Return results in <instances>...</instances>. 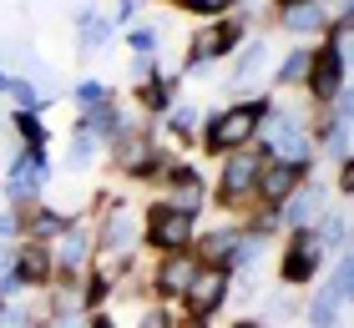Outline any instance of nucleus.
<instances>
[{
    "instance_id": "1",
    "label": "nucleus",
    "mask_w": 354,
    "mask_h": 328,
    "mask_svg": "<svg viewBox=\"0 0 354 328\" xmlns=\"http://www.w3.org/2000/svg\"><path fill=\"white\" fill-rule=\"evenodd\" d=\"M344 51H349V21L334 26V46L314 56V96L319 102H334L344 91Z\"/></svg>"
},
{
    "instance_id": "2",
    "label": "nucleus",
    "mask_w": 354,
    "mask_h": 328,
    "mask_svg": "<svg viewBox=\"0 0 354 328\" xmlns=\"http://www.w3.org/2000/svg\"><path fill=\"white\" fill-rule=\"evenodd\" d=\"M253 131H259V106H233V111H223V117L213 122L207 142L223 146V152H233V146H243Z\"/></svg>"
},
{
    "instance_id": "3",
    "label": "nucleus",
    "mask_w": 354,
    "mask_h": 328,
    "mask_svg": "<svg viewBox=\"0 0 354 328\" xmlns=\"http://www.w3.org/2000/svg\"><path fill=\"white\" fill-rule=\"evenodd\" d=\"M147 233H152V242H157V248L177 253V248H183V242L192 238V212H177V207H152Z\"/></svg>"
},
{
    "instance_id": "4",
    "label": "nucleus",
    "mask_w": 354,
    "mask_h": 328,
    "mask_svg": "<svg viewBox=\"0 0 354 328\" xmlns=\"http://www.w3.org/2000/svg\"><path fill=\"white\" fill-rule=\"evenodd\" d=\"M319 262H324V238L319 233H299L294 248H288V258H283V278L288 283H304V278H314Z\"/></svg>"
},
{
    "instance_id": "5",
    "label": "nucleus",
    "mask_w": 354,
    "mask_h": 328,
    "mask_svg": "<svg viewBox=\"0 0 354 328\" xmlns=\"http://www.w3.org/2000/svg\"><path fill=\"white\" fill-rule=\"evenodd\" d=\"M259 172H263L259 152H233V157H228V167H223V197H228V202H238L243 192H253Z\"/></svg>"
},
{
    "instance_id": "6",
    "label": "nucleus",
    "mask_w": 354,
    "mask_h": 328,
    "mask_svg": "<svg viewBox=\"0 0 354 328\" xmlns=\"http://www.w3.org/2000/svg\"><path fill=\"white\" fill-rule=\"evenodd\" d=\"M263 137H268V146H273V157H279V162H304V152H309L294 117H273L263 126Z\"/></svg>"
},
{
    "instance_id": "7",
    "label": "nucleus",
    "mask_w": 354,
    "mask_h": 328,
    "mask_svg": "<svg viewBox=\"0 0 354 328\" xmlns=\"http://www.w3.org/2000/svg\"><path fill=\"white\" fill-rule=\"evenodd\" d=\"M223 293H228V273L223 268H207V273H198L192 278V288H187V303H192V313H213V308L223 303Z\"/></svg>"
},
{
    "instance_id": "8",
    "label": "nucleus",
    "mask_w": 354,
    "mask_h": 328,
    "mask_svg": "<svg viewBox=\"0 0 354 328\" xmlns=\"http://www.w3.org/2000/svg\"><path fill=\"white\" fill-rule=\"evenodd\" d=\"M299 177H304V162H279V167H263L253 187H263L268 202H279V197H288V192L299 187Z\"/></svg>"
},
{
    "instance_id": "9",
    "label": "nucleus",
    "mask_w": 354,
    "mask_h": 328,
    "mask_svg": "<svg viewBox=\"0 0 354 328\" xmlns=\"http://www.w3.org/2000/svg\"><path fill=\"white\" fill-rule=\"evenodd\" d=\"M192 278H198V258H192V253H172L162 262V273H157V288H162V293H187Z\"/></svg>"
},
{
    "instance_id": "10",
    "label": "nucleus",
    "mask_w": 354,
    "mask_h": 328,
    "mask_svg": "<svg viewBox=\"0 0 354 328\" xmlns=\"http://www.w3.org/2000/svg\"><path fill=\"white\" fill-rule=\"evenodd\" d=\"M102 238H106V253H122V258H127V253H132V242H137V218H132L127 207H117V212L106 218Z\"/></svg>"
},
{
    "instance_id": "11",
    "label": "nucleus",
    "mask_w": 354,
    "mask_h": 328,
    "mask_svg": "<svg viewBox=\"0 0 354 328\" xmlns=\"http://www.w3.org/2000/svg\"><path fill=\"white\" fill-rule=\"evenodd\" d=\"M319 212H324V192H319V187H304V192H294V197L283 202L279 218H283V222H294V227H309Z\"/></svg>"
},
{
    "instance_id": "12",
    "label": "nucleus",
    "mask_w": 354,
    "mask_h": 328,
    "mask_svg": "<svg viewBox=\"0 0 354 328\" xmlns=\"http://www.w3.org/2000/svg\"><path fill=\"white\" fill-rule=\"evenodd\" d=\"M228 46H238V26H213V30H203L198 41H192V61L187 66H198L207 56H223Z\"/></svg>"
},
{
    "instance_id": "13",
    "label": "nucleus",
    "mask_w": 354,
    "mask_h": 328,
    "mask_svg": "<svg viewBox=\"0 0 354 328\" xmlns=\"http://www.w3.org/2000/svg\"><path fill=\"white\" fill-rule=\"evenodd\" d=\"M41 182H46V157H41V152H30V157L15 162V177H10V192H15V197H30Z\"/></svg>"
},
{
    "instance_id": "14",
    "label": "nucleus",
    "mask_w": 354,
    "mask_h": 328,
    "mask_svg": "<svg viewBox=\"0 0 354 328\" xmlns=\"http://www.w3.org/2000/svg\"><path fill=\"white\" fill-rule=\"evenodd\" d=\"M283 26H288V30H319V26H324V10L309 6V0H299V6L283 10Z\"/></svg>"
},
{
    "instance_id": "15",
    "label": "nucleus",
    "mask_w": 354,
    "mask_h": 328,
    "mask_svg": "<svg viewBox=\"0 0 354 328\" xmlns=\"http://www.w3.org/2000/svg\"><path fill=\"white\" fill-rule=\"evenodd\" d=\"M51 273V258H46V248H21V278H30V283H36V278H46Z\"/></svg>"
},
{
    "instance_id": "16",
    "label": "nucleus",
    "mask_w": 354,
    "mask_h": 328,
    "mask_svg": "<svg viewBox=\"0 0 354 328\" xmlns=\"http://www.w3.org/2000/svg\"><path fill=\"white\" fill-rule=\"evenodd\" d=\"M61 262H66V268H82V262H86V233H82V227L61 238Z\"/></svg>"
},
{
    "instance_id": "17",
    "label": "nucleus",
    "mask_w": 354,
    "mask_h": 328,
    "mask_svg": "<svg viewBox=\"0 0 354 328\" xmlns=\"http://www.w3.org/2000/svg\"><path fill=\"white\" fill-rule=\"evenodd\" d=\"M263 56H268V51H263L259 41H253V46H243V56H238V81L259 76V71H263Z\"/></svg>"
},
{
    "instance_id": "18",
    "label": "nucleus",
    "mask_w": 354,
    "mask_h": 328,
    "mask_svg": "<svg viewBox=\"0 0 354 328\" xmlns=\"http://www.w3.org/2000/svg\"><path fill=\"white\" fill-rule=\"evenodd\" d=\"M309 318H314V328H334V318H339V303L319 293V298H314V308H309Z\"/></svg>"
},
{
    "instance_id": "19",
    "label": "nucleus",
    "mask_w": 354,
    "mask_h": 328,
    "mask_svg": "<svg viewBox=\"0 0 354 328\" xmlns=\"http://www.w3.org/2000/svg\"><path fill=\"white\" fill-rule=\"evenodd\" d=\"M349 278H354V268H349V258H339V268H334V283H329V293H324V298H334V303H344V298H349Z\"/></svg>"
},
{
    "instance_id": "20",
    "label": "nucleus",
    "mask_w": 354,
    "mask_h": 328,
    "mask_svg": "<svg viewBox=\"0 0 354 328\" xmlns=\"http://www.w3.org/2000/svg\"><path fill=\"white\" fill-rule=\"evenodd\" d=\"M6 91H15V102H21L26 111H30V106H46V91H36L30 81H6Z\"/></svg>"
},
{
    "instance_id": "21",
    "label": "nucleus",
    "mask_w": 354,
    "mask_h": 328,
    "mask_svg": "<svg viewBox=\"0 0 354 328\" xmlns=\"http://www.w3.org/2000/svg\"><path fill=\"white\" fill-rule=\"evenodd\" d=\"M233 242H238L233 233H213V238H207V242H203V253H207V258H213V262H218V258H228V253H233Z\"/></svg>"
},
{
    "instance_id": "22",
    "label": "nucleus",
    "mask_w": 354,
    "mask_h": 328,
    "mask_svg": "<svg viewBox=\"0 0 354 328\" xmlns=\"http://www.w3.org/2000/svg\"><path fill=\"white\" fill-rule=\"evenodd\" d=\"M76 102H82V106H102L106 86H102V81H82V86H76Z\"/></svg>"
},
{
    "instance_id": "23",
    "label": "nucleus",
    "mask_w": 354,
    "mask_h": 328,
    "mask_svg": "<svg viewBox=\"0 0 354 328\" xmlns=\"http://www.w3.org/2000/svg\"><path fill=\"white\" fill-rule=\"evenodd\" d=\"M21 137H26V142H30V146H36V152H41V142H46V126H41L36 117H30V111L21 117Z\"/></svg>"
},
{
    "instance_id": "24",
    "label": "nucleus",
    "mask_w": 354,
    "mask_h": 328,
    "mask_svg": "<svg viewBox=\"0 0 354 328\" xmlns=\"http://www.w3.org/2000/svg\"><path fill=\"white\" fill-rule=\"evenodd\" d=\"M304 66H309V56H304V51H294V56H288V61L279 66V81H294V76L304 71Z\"/></svg>"
},
{
    "instance_id": "25",
    "label": "nucleus",
    "mask_w": 354,
    "mask_h": 328,
    "mask_svg": "<svg viewBox=\"0 0 354 328\" xmlns=\"http://www.w3.org/2000/svg\"><path fill=\"white\" fill-rule=\"evenodd\" d=\"M142 102L147 106H167V86L162 81H147V86H142Z\"/></svg>"
},
{
    "instance_id": "26",
    "label": "nucleus",
    "mask_w": 354,
    "mask_h": 328,
    "mask_svg": "<svg viewBox=\"0 0 354 328\" xmlns=\"http://www.w3.org/2000/svg\"><path fill=\"white\" fill-rule=\"evenodd\" d=\"M192 122H198V111H177V117H172V131H177V137H192Z\"/></svg>"
},
{
    "instance_id": "27",
    "label": "nucleus",
    "mask_w": 354,
    "mask_h": 328,
    "mask_svg": "<svg viewBox=\"0 0 354 328\" xmlns=\"http://www.w3.org/2000/svg\"><path fill=\"white\" fill-rule=\"evenodd\" d=\"M36 233H41V238L61 233V218H56V212H41V218H36Z\"/></svg>"
},
{
    "instance_id": "28",
    "label": "nucleus",
    "mask_w": 354,
    "mask_h": 328,
    "mask_svg": "<svg viewBox=\"0 0 354 328\" xmlns=\"http://www.w3.org/2000/svg\"><path fill=\"white\" fill-rule=\"evenodd\" d=\"M344 233H349V227H344V218H329V227H324V238L334 242V248H344Z\"/></svg>"
},
{
    "instance_id": "29",
    "label": "nucleus",
    "mask_w": 354,
    "mask_h": 328,
    "mask_svg": "<svg viewBox=\"0 0 354 328\" xmlns=\"http://www.w3.org/2000/svg\"><path fill=\"white\" fill-rule=\"evenodd\" d=\"M0 328H26V313L21 308H6V313H0Z\"/></svg>"
},
{
    "instance_id": "30",
    "label": "nucleus",
    "mask_w": 354,
    "mask_h": 328,
    "mask_svg": "<svg viewBox=\"0 0 354 328\" xmlns=\"http://www.w3.org/2000/svg\"><path fill=\"white\" fill-rule=\"evenodd\" d=\"M106 41V26L102 21H86V46H102Z\"/></svg>"
},
{
    "instance_id": "31",
    "label": "nucleus",
    "mask_w": 354,
    "mask_h": 328,
    "mask_svg": "<svg viewBox=\"0 0 354 328\" xmlns=\"http://www.w3.org/2000/svg\"><path fill=\"white\" fill-rule=\"evenodd\" d=\"M187 6H192V10H228L233 0H187Z\"/></svg>"
},
{
    "instance_id": "32",
    "label": "nucleus",
    "mask_w": 354,
    "mask_h": 328,
    "mask_svg": "<svg viewBox=\"0 0 354 328\" xmlns=\"http://www.w3.org/2000/svg\"><path fill=\"white\" fill-rule=\"evenodd\" d=\"M142 328H167V318H162V313H147V318H142Z\"/></svg>"
},
{
    "instance_id": "33",
    "label": "nucleus",
    "mask_w": 354,
    "mask_h": 328,
    "mask_svg": "<svg viewBox=\"0 0 354 328\" xmlns=\"http://www.w3.org/2000/svg\"><path fill=\"white\" fill-rule=\"evenodd\" d=\"M6 233H15V218H10V212L0 218V238H6Z\"/></svg>"
},
{
    "instance_id": "34",
    "label": "nucleus",
    "mask_w": 354,
    "mask_h": 328,
    "mask_svg": "<svg viewBox=\"0 0 354 328\" xmlns=\"http://www.w3.org/2000/svg\"><path fill=\"white\" fill-rule=\"evenodd\" d=\"M6 262H10V253H0V268H6Z\"/></svg>"
},
{
    "instance_id": "35",
    "label": "nucleus",
    "mask_w": 354,
    "mask_h": 328,
    "mask_svg": "<svg viewBox=\"0 0 354 328\" xmlns=\"http://www.w3.org/2000/svg\"><path fill=\"white\" fill-rule=\"evenodd\" d=\"M238 328H259V323H238Z\"/></svg>"
},
{
    "instance_id": "36",
    "label": "nucleus",
    "mask_w": 354,
    "mask_h": 328,
    "mask_svg": "<svg viewBox=\"0 0 354 328\" xmlns=\"http://www.w3.org/2000/svg\"><path fill=\"white\" fill-rule=\"evenodd\" d=\"M288 6H299V0H288Z\"/></svg>"
},
{
    "instance_id": "37",
    "label": "nucleus",
    "mask_w": 354,
    "mask_h": 328,
    "mask_svg": "<svg viewBox=\"0 0 354 328\" xmlns=\"http://www.w3.org/2000/svg\"><path fill=\"white\" fill-rule=\"evenodd\" d=\"M51 328H56V323H51Z\"/></svg>"
}]
</instances>
